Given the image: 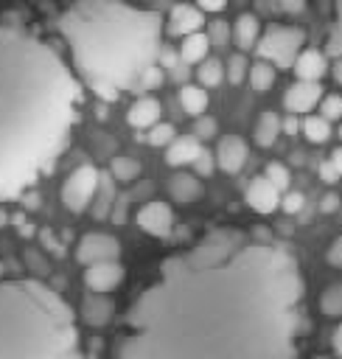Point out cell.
<instances>
[{
  "instance_id": "obj_29",
  "label": "cell",
  "mask_w": 342,
  "mask_h": 359,
  "mask_svg": "<svg viewBox=\"0 0 342 359\" xmlns=\"http://www.w3.org/2000/svg\"><path fill=\"white\" fill-rule=\"evenodd\" d=\"M247 73H249V62H247V56H244V53H233V56L227 59V65H224V76H227V81H230V84H241V81L247 79Z\"/></svg>"
},
{
  "instance_id": "obj_42",
  "label": "cell",
  "mask_w": 342,
  "mask_h": 359,
  "mask_svg": "<svg viewBox=\"0 0 342 359\" xmlns=\"http://www.w3.org/2000/svg\"><path fill=\"white\" fill-rule=\"evenodd\" d=\"M280 132H289V135L300 132V121H297L294 115H286V118H280Z\"/></svg>"
},
{
  "instance_id": "obj_41",
  "label": "cell",
  "mask_w": 342,
  "mask_h": 359,
  "mask_svg": "<svg viewBox=\"0 0 342 359\" xmlns=\"http://www.w3.org/2000/svg\"><path fill=\"white\" fill-rule=\"evenodd\" d=\"M336 208H339V196H336V194H331V191H328V194H322V199H320V210H322V213H334Z\"/></svg>"
},
{
  "instance_id": "obj_17",
  "label": "cell",
  "mask_w": 342,
  "mask_h": 359,
  "mask_svg": "<svg viewBox=\"0 0 342 359\" xmlns=\"http://www.w3.org/2000/svg\"><path fill=\"white\" fill-rule=\"evenodd\" d=\"M160 112H163V107H160L157 98H151V95H140V98L129 107L126 121H129V126H135V129H146V132H149L154 123H160Z\"/></svg>"
},
{
  "instance_id": "obj_31",
  "label": "cell",
  "mask_w": 342,
  "mask_h": 359,
  "mask_svg": "<svg viewBox=\"0 0 342 359\" xmlns=\"http://www.w3.org/2000/svg\"><path fill=\"white\" fill-rule=\"evenodd\" d=\"M205 36H207L210 48H224L227 39H230V25H227V20H210Z\"/></svg>"
},
{
  "instance_id": "obj_5",
  "label": "cell",
  "mask_w": 342,
  "mask_h": 359,
  "mask_svg": "<svg viewBox=\"0 0 342 359\" xmlns=\"http://www.w3.org/2000/svg\"><path fill=\"white\" fill-rule=\"evenodd\" d=\"M303 42H306L303 28H297V25H275L258 39L255 53H258L261 62H269L275 70H292L294 59L303 50Z\"/></svg>"
},
{
  "instance_id": "obj_23",
  "label": "cell",
  "mask_w": 342,
  "mask_h": 359,
  "mask_svg": "<svg viewBox=\"0 0 342 359\" xmlns=\"http://www.w3.org/2000/svg\"><path fill=\"white\" fill-rule=\"evenodd\" d=\"M207 50H210V42H207L205 31L185 36L182 45H179V56H182L185 65H202L207 59Z\"/></svg>"
},
{
  "instance_id": "obj_14",
  "label": "cell",
  "mask_w": 342,
  "mask_h": 359,
  "mask_svg": "<svg viewBox=\"0 0 342 359\" xmlns=\"http://www.w3.org/2000/svg\"><path fill=\"white\" fill-rule=\"evenodd\" d=\"M115 314V303L107 297V294H84L81 306H78V317L84 325L90 328H104Z\"/></svg>"
},
{
  "instance_id": "obj_46",
  "label": "cell",
  "mask_w": 342,
  "mask_h": 359,
  "mask_svg": "<svg viewBox=\"0 0 342 359\" xmlns=\"http://www.w3.org/2000/svg\"><path fill=\"white\" fill-rule=\"evenodd\" d=\"M303 157H306L303 151H294V154H292V163H294V165H303Z\"/></svg>"
},
{
  "instance_id": "obj_35",
  "label": "cell",
  "mask_w": 342,
  "mask_h": 359,
  "mask_svg": "<svg viewBox=\"0 0 342 359\" xmlns=\"http://www.w3.org/2000/svg\"><path fill=\"white\" fill-rule=\"evenodd\" d=\"M280 208H283V213H300L303 210V194L300 191H286L283 196H280Z\"/></svg>"
},
{
  "instance_id": "obj_7",
  "label": "cell",
  "mask_w": 342,
  "mask_h": 359,
  "mask_svg": "<svg viewBox=\"0 0 342 359\" xmlns=\"http://www.w3.org/2000/svg\"><path fill=\"white\" fill-rule=\"evenodd\" d=\"M121 241L109 233H84L76 244V261L84 266L101 264V261H118Z\"/></svg>"
},
{
  "instance_id": "obj_48",
  "label": "cell",
  "mask_w": 342,
  "mask_h": 359,
  "mask_svg": "<svg viewBox=\"0 0 342 359\" xmlns=\"http://www.w3.org/2000/svg\"><path fill=\"white\" fill-rule=\"evenodd\" d=\"M314 359H336V356H325V353H322V356H314Z\"/></svg>"
},
{
  "instance_id": "obj_37",
  "label": "cell",
  "mask_w": 342,
  "mask_h": 359,
  "mask_svg": "<svg viewBox=\"0 0 342 359\" xmlns=\"http://www.w3.org/2000/svg\"><path fill=\"white\" fill-rule=\"evenodd\" d=\"M25 264H28V269H31L34 275H48V261H45L36 250H28V252H25Z\"/></svg>"
},
{
  "instance_id": "obj_1",
  "label": "cell",
  "mask_w": 342,
  "mask_h": 359,
  "mask_svg": "<svg viewBox=\"0 0 342 359\" xmlns=\"http://www.w3.org/2000/svg\"><path fill=\"white\" fill-rule=\"evenodd\" d=\"M303 278L286 247L219 227L160 264L115 359H294Z\"/></svg>"
},
{
  "instance_id": "obj_26",
  "label": "cell",
  "mask_w": 342,
  "mask_h": 359,
  "mask_svg": "<svg viewBox=\"0 0 342 359\" xmlns=\"http://www.w3.org/2000/svg\"><path fill=\"white\" fill-rule=\"evenodd\" d=\"M320 311L331 320H342V280L328 283L320 294Z\"/></svg>"
},
{
  "instance_id": "obj_34",
  "label": "cell",
  "mask_w": 342,
  "mask_h": 359,
  "mask_svg": "<svg viewBox=\"0 0 342 359\" xmlns=\"http://www.w3.org/2000/svg\"><path fill=\"white\" fill-rule=\"evenodd\" d=\"M207 137H216V121L207 115L193 118V140H207Z\"/></svg>"
},
{
  "instance_id": "obj_18",
  "label": "cell",
  "mask_w": 342,
  "mask_h": 359,
  "mask_svg": "<svg viewBox=\"0 0 342 359\" xmlns=\"http://www.w3.org/2000/svg\"><path fill=\"white\" fill-rule=\"evenodd\" d=\"M168 196L179 205H191L193 199L202 196V182L196 174H188V171H177L168 177Z\"/></svg>"
},
{
  "instance_id": "obj_15",
  "label": "cell",
  "mask_w": 342,
  "mask_h": 359,
  "mask_svg": "<svg viewBox=\"0 0 342 359\" xmlns=\"http://www.w3.org/2000/svg\"><path fill=\"white\" fill-rule=\"evenodd\" d=\"M230 39L235 42L238 53H244V50H255L258 39H261V20H258L252 11H241V14L233 20Z\"/></svg>"
},
{
  "instance_id": "obj_11",
  "label": "cell",
  "mask_w": 342,
  "mask_h": 359,
  "mask_svg": "<svg viewBox=\"0 0 342 359\" xmlns=\"http://www.w3.org/2000/svg\"><path fill=\"white\" fill-rule=\"evenodd\" d=\"M249 151H247V143L238 137V135H224L219 137L216 143V151H213V160L216 165L224 171V174H238L247 163Z\"/></svg>"
},
{
  "instance_id": "obj_44",
  "label": "cell",
  "mask_w": 342,
  "mask_h": 359,
  "mask_svg": "<svg viewBox=\"0 0 342 359\" xmlns=\"http://www.w3.org/2000/svg\"><path fill=\"white\" fill-rule=\"evenodd\" d=\"M328 163H331V165H334V168H336V174H339V177H342V146H339V149H334V151H331V157H328Z\"/></svg>"
},
{
  "instance_id": "obj_45",
  "label": "cell",
  "mask_w": 342,
  "mask_h": 359,
  "mask_svg": "<svg viewBox=\"0 0 342 359\" xmlns=\"http://www.w3.org/2000/svg\"><path fill=\"white\" fill-rule=\"evenodd\" d=\"M280 8H283V11H303L306 3H303V0H292V3L286 0V3H280Z\"/></svg>"
},
{
  "instance_id": "obj_40",
  "label": "cell",
  "mask_w": 342,
  "mask_h": 359,
  "mask_svg": "<svg viewBox=\"0 0 342 359\" xmlns=\"http://www.w3.org/2000/svg\"><path fill=\"white\" fill-rule=\"evenodd\" d=\"M320 180L325 182V185H334L336 180H339V174H336V168L325 160V163H320Z\"/></svg>"
},
{
  "instance_id": "obj_10",
  "label": "cell",
  "mask_w": 342,
  "mask_h": 359,
  "mask_svg": "<svg viewBox=\"0 0 342 359\" xmlns=\"http://www.w3.org/2000/svg\"><path fill=\"white\" fill-rule=\"evenodd\" d=\"M126 278V269L121 261H101V264H93L84 269V286L93 292V294H107L112 289H118Z\"/></svg>"
},
{
  "instance_id": "obj_27",
  "label": "cell",
  "mask_w": 342,
  "mask_h": 359,
  "mask_svg": "<svg viewBox=\"0 0 342 359\" xmlns=\"http://www.w3.org/2000/svg\"><path fill=\"white\" fill-rule=\"evenodd\" d=\"M300 135L308 140V143H325L331 137V123L322 121L320 115H306L300 121Z\"/></svg>"
},
{
  "instance_id": "obj_36",
  "label": "cell",
  "mask_w": 342,
  "mask_h": 359,
  "mask_svg": "<svg viewBox=\"0 0 342 359\" xmlns=\"http://www.w3.org/2000/svg\"><path fill=\"white\" fill-rule=\"evenodd\" d=\"M193 168H196V174H202V177H207L213 168H216V160H213V151H207V149H202V154L193 160Z\"/></svg>"
},
{
  "instance_id": "obj_33",
  "label": "cell",
  "mask_w": 342,
  "mask_h": 359,
  "mask_svg": "<svg viewBox=\"0 0 342 359\" xmlns=\"http://www.w3.org/2000/svg\"><path fill=\"white\" fill-rule=\"evenodd\" d=\"M320 118L322 121H339L342 118V95H322L320 101Z\"/></svg>"
},
{
  "instance_id": "obj_30",
  "label": "cell",
  "mask_w": 342,
  "mask_h": 359,
  "mask_svg": "<svg viewBox=\"0 0 342 359\" xmlns=\"http://www.w3.org/2000/svg\"><path fill=\"white\" fill-rule=\"evenodd\" d=\"M174 137H177V129H174L171 123H163V121L154 123V126L146 132V140H149L151 146H165V149H168V146L174 143Z\"/></svg>"
},
{
  "instance_id": "obj_8",
  "label": "cell",
  "mask_w": 342,
  "mask_h": 359,
  "mask_svg": "<svg viewBox=\"0 0 342 359\" xmlns=\"http://www.w3.org/2000/svg\"><path fill=\"white\" fill-rule=\"evenodd\" d=\"M135 222H137V227H140L146 236L168 238L171 230H174V210H171L168 202L151 199V202H146V205L135 213Z\"/></svg>"
},
{
  "instance_id": "obj_49",
  "label": "cell",
  "mask_w": 342,
  "mask_h": 359,
  "mask_svg": "<svg viewBox=\"0 0 342 359\" xmlns=\"http://www.w3.org/2000/svg\"><path fill=\"white\" fill-rule=\"evenodd\" d=\"M0 280H3V264H0Z\"/></svg>"
},
{
  "instance_id": "obj_6",
  "label": "cell",
  "mask_w": 342,
  "mask_h": 359,
  "mask_svg": "<svg viewBox=\"0 0 342 359\" xmlns=\"http://www.w3.org/2000/svg\"><path fill=\"white\" fill-rule=\"evenodd\" d=\"M98 180H101L98 177V168L90 165V163L73 168L67 174V180H64V185H62V194H59L62 196V205L70 213H84L90 208L95 191H98Z\"/></svg>"
},
{
  "instance_id": "obj_12",
  "label": "cell",
  "mask_w": 342,
  "mask_h": 359,
  "mask_svg": "<svg viewBox=\"0 0 342 359\" xmlns=\"http://www.w3.org/2000/svg\"><path fill=\"white\" fill-rule=\"evenodd\" d=\"M244 199H247V205H249L255 213H261V216H269V213H275V210L280 208V191L272 188L264 174H261V177H252V182L247 185Z\"/></svg>"
},
{
  "instance_id": "obj_25",
  "label": "cell",
  "mask_w": 342,
  "mask_h": 359,
  "mask_svg": "<svg viewBox=\"0 0 342 359\" xmlns=\"http://www.w3.org/2000/svg\"><path fill=\"white\" fill-rule=\"evenodd\" d=\"M247 79H249V84H252L255 93H266V90L275 84L278 70H275L269 62L255 59V62H249V73H247Z\"/></svg>"
},
{
  "instance_id": "obj_20",
  "label": "cell",
  "mask_w": 342,
  "mask_h": 359,
  "mask_svg": "<svg viewBox=\"0 0 342 359\" xmlns=\"http://www.w3.org/2000/svg\"><path fill=\"white\" fill-rule=\"evenodd\" d=\"M328 56L334 62V76L342 84V0L334 6V22L328 31Z\"/></svg>"
},
{
  "instance_id": "obj_16",
  "label": "cell",
  "mask_w": 342,
  "mask_h": 359,
  "mask_svg": "<svg viewBox=\"0 0 342 359\" xmlns=\"http://www.w3.org/2000/svg\"><path fill=\"white\" fill-rule=\"evenodd\" d=\"M292 70L297 73V81H317L320 84V79L328 73V59H325L322 50L303 48L300 56L294 59V67Z\"/></svg>"
},
{
  "instance_id": "obj_22",
  "label": "cell",
  "mask_w": 342,
  "mask_h": 359,
  "mask_svg": "<svg viewBox=\"0 0 342 359\" xmlns=\"http://www.w3.org/2000/svg\"><path fill=\"white\" fill-rule=\"evenodd\" d=\"M207 90H202L199 84H182L179 87V107L191 115V118H202L207 109Z\"/></svg>"
},
{
  "instance_id": "obj_13",
  "label": "cell",
  "mask_w": 342,
  "mask_h": 359,
  "mask_svg": "<svg viewBox=\"0 0 342 359\" xmlns=\"http://www.w3.org/2000/svg\"><path fill=\"white\" fill-rule=\"evenodd\" d=\"M205 14L196 8V6H188V3H179L168 11V34L174 36H191V34H199L202 25H205Z\"/></svg>"
},
{
  "instance_id": "obj_24",
  "label": "cell",
  "mask_w": 342,
  "mask_h": 359,
  "mask_svg": "<svg viewBox=\"0 0 342 359\" xmlns=\"http://www.w3.org/2000/svg\"><path fill=\"white\" fill-rule=\"evenodd\" d=\"M140 171H143L140 160H135V157H129V154H115L112 163H109V174H112L121 185L135 182V180L140 177Z\"/></svg>"
},
{
  "instance_id": "obj_3",
  "label": "cell",
  "mask_w": 342,
  "mask_h": 359,
  "mask_svg": "<svg viewBox=\"0 0 342 359\" xmlns=\"http://www.w3.org/2000/svg\"><path fill=\"white\" fill-rule=\"evenodd\" d=\"M81 81L104 101L140 84L154 67L163 36V17L154 8H135L109 0H81L56 20Z\"/></svg>"
},
{
  "instance_id": "obj_32",
  "label": "cell",
  "mask_w": 342,
  "mask_h": 359,
  "mask_svg": "<svg viewBox=\"0 0 342 359\" xmlns=\"http://www.w3.org/2000/svg\"><path fill=\"white\" fill-rule=\"evenodd\" d=\"M264 177L269 180V185L272 188H278V191H286L289 188V168L283 165V163H269L266 168H264Z\"/></svg>"
},
{
  "instance_id": "obj_4",
  "label": "cell",
  "mask_w": 342,
  "mask_h": 359,
  "mask_svg": "<svg viewBox=\"0 0 342 359\" xmlns=\"http://www.w3.org/2000/svg\"><path fill=\"white\" fill-rule=\"evenodd\" d=\"M0 359H84L73 309L39 278L0 280Z\"/></svg>"
},
{
  "instance_id": "obj_39",
  "label": "cell",
  "mask_w": 342,
  "mask_h": 359,
  "mask_svg": "<svg viewBox=\"0 0 342 359\" xmlns=\"http://www.w3.org/2000/svg\"><path fill=\"white\" fill-rule=\"evenodd\" d=\"M196 8L202 14H219V11H224V0H199Z\"/></svg>"
},
{
  "instance_id": "obj_47",
  "label": "cell",
  "mask_w": 342,
  "mask_h": 359,
  "mask_svg": "<svg viewBox=\"0 0 342 359\" xmlns=\"http://www.w3.org/2000/svg\"><path fill=\"white\" fill-rule=\"evenodd\" d=\"M6 222H8V216H6V213H3V210H0V227H3V224H6Z\"/></svg>"
},
{
  "instance_id": "obj_28",
  "label": "cell",
  "mask_w": 342,
  "mask_h": 359,
  "mask_svg": "<svg viewBox=\"0 0 342 359\" xmlns=\"http://www.w3.org/2000/svg\"><path fill=\"white\" fill-rule=\"evenodd\" d=\"M224 79V65L219 62V59H205L199 67H196V81H199V87L205 90V87H216L219 81Z\"/></svg>"
},
{
  "instance_id": "obj_19",
  "label": "cell",
  "mask_w": 342,
  "mask_h": 359,
  "mask_svg": "<svg viewBox=\"0 0 342 359\" xmlns=\"http://www.w3.org/2000/svg\"><path fill=\"white\" fill-rule=\"evenodd\" d=\"M202 154L199 140L193 137H174V143L165 149V163L179 168V165H193V160Z\"/></svg>"
},
{
  "instance_id": "obj_38",
  "label": "cell",
  "mask_w": 342,
  "mask_h": 359,
  "mask_svg": "<svg viewBox=\"0 0 342 359\" xmlns=\"http://www.w3.org/2000/svg\"><path fill=\"white\" fill-rule=\"evenodd\" d=\"M325 261H328L331 266L342 269V236H336V238L328 244V250H325Z\"/></svg>"
},
{
  "instance_id": "obj_43",
  "label": "cell",
  "mask_w": 342,
  "mask_h": 359,
  "mask_svg": "<svg viewBox=\"0 0 342 359\" xmlns=\"http://www.w3.org/2000/svg\"><path fill=\"white\" fill-rule=\"evenodd\" d=\"M331 345H334V351L342 356V320H339V325H336L334 334H331Z\"/></svg>"
},
{
  "instance_id": "obj_50",
  "label": "cell",
  "mask_w": 342,
  "mask_h": 359,
  "mask_svg": "<svg viewBox=\"0 0 342 359\" xmlns=\"http://www.w3.org/2000/svg\"><path fill=\"white\" fill-rule=\"evenodd\" d=\"M339 137H342V126H339Z\"/></svg>"
},
{
  "instance_id": "obj_21",
  "label": "cell",
  "mask_w": 342,
  "mask_h": 359,
  "mask_svg": "<svg viewBox=\"0 0 342 359\" xmlns=\"http://www.w3.org/2000/svg\"><path fill=\"white\" fill-rule=\"evenodd\" d=\"M252 135H255V143H258L261 149L275 146V140H278V135H280V115L272 112V109H264V112L258 115V121H255Z\"/></svg>"
},
{
  "instance_id": "obj_2",
  "label": "cell",
  "mask_w": 342,
  "mask_h": 359,
  "mask_svg": "<svg viewBox=\"0 0 342 359\" xmlns=\"http://www.w3.org/2000/svg\"><path fill=\"white\" fill-rule=\"evenodd\" d=\"M81 84L34 31L0 22V199L25 194L64 149Z\"/></svg>"
},
{
  "instance_id": "obj_9",
  "label": "cell",
  "mask_w": 342,
  "mask_h": 359,
  "mask_svg": "<svg viewBox=\"0 0 342 359\" xmlns=\"http://www.w3.org/2000/svg\"><path fill=\"white\" fill-rule=\"evenodd\" d=\"M322 101V84L317 81H294L283 93V109L289 115H308Z\"/></svg>"
}]
</instances>
